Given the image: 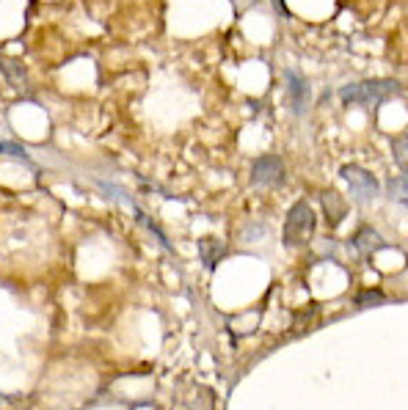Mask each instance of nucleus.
<instances>
[{
  "mask_svg": "<svg viewBox=\"0 0 408 410\" xmlns=\"http://www.w3.org/2000/svg\"><path fill=\"white\" fill-rule=\"evenodd\" d=\"M400 91H403V86L397 80H356V83H347L340 89V99L345 108H353V105L378 108Z\"/></svg>",
  "mask_w": 408,
  "mask_h": 410,
  "instance_id": "obj_1",
  "label": "nucleus"
},
{
  "mask_svg": "<svg viewBox=\"0 0 408 410\" xmlns=\"http://www.w3.org/2000/svg\"><path fill=\"white\" fill-rule=\"evenodd\" d=\"M314 237V212L309 201H295L284 218L282 229V243L287 248H304Z\"/></svg>",
  "mask_w": 408,
  "mask_h": 410,
  "instance_id": "obj_2",
  "label": "nucleus"
},
{
  "mask_svg": "<svg viewBox=\"0 0 408 410\" xmlns=\"http://www.w3.org/2000/svg\"><path fill=\"white\" fill-rule=\"evenodd\" d=\"M340 177L345 179L350 196H353L359 204L376 201L378 196H381V185H378L376 174H370V171L361 168V165H342V168H340Z\"/></svg>",
  "mask_w": 408,
  "mask_h": 410,
  "instance_id": "obj_3",
  "label": "nucleus"
},
{
  "mask_svg": "<svg viewBox=\"0 0 408 410\" xmlns=\"http://www.w3.org/2000/svg\"><path fill=\"white\" fill-rule=\"evenodd\" d=\"M287 182V168L279 155H259L252 162V185L259 190L282 188Z\"/></svg>",
  "mask_w": 408,
  "mask_h": 410,
  "instance_id": "obj_4",
  "label": "nucleus"
},
{
  "mask_svg": "<svg viewBox=\"0 0 408 410\" xmlns=\"http://www.w3.org/2000/svg\"><path fill=\"white\" fill-rule=\"evenodd\" d=\"M284 91H287V102H290L295 116H304L309 110L312 86H309V80L298 69H284Z\"/></svg>",
  "mask_w": 408,
  "mask_h": 410,
  "instance_id": "obj_5",
  "label": "nucleus"
},
{
  "mask_svg": "<svg viewBox=\"0 0 408 410\" xmlns=\"http://www.w3.org/2000/svg\"><path fill=\"white\" fill-rule=\"evenodd\" d=\"M320 204H323V215H326V221H328V226H340V223L345 221L347 215V204L345 198L337 193V190L326 188L320 190Z\"/></svg>",
  "mask_w": 408,
  "mask_h": 410,
  "instance_id": "obj_6",
  "label": "nucleus"
},
{
  "mask_svg": "<svg viewBox=\"0 0 408 410\" xmlns=\"http://www.w3.org/2000/svg\"><path fill=\"white\" fill-rule=\"evenodd\" d=\"M350 248L359 253V256H373L376 251H381V248H386V240L378 234L373 226H361L356 234H353V240H350Z\"/></svg>",
  "mask_w": 408,
  "mask_h": 410,
  "instance_id": "obj_7",
  "label": "nucleus"
},
{
  "mask_svg": "<svg viewBox=\"0 0 408 410\" xmlns=\"http://www.w3.org/2000/svg\"><path fill=\"white\" fill-rule=\"evenodd\" d=\"M202 262H204V267H216L221 262V256H223V243L221 240H202Z\"/></svg>",
  "mask_w": 408,
  "mask_h": 410,
  "instance_id": "obj_8",
  "label": "nucleus"
},
{
  "mask_svg": "<svg viewBox=\"0 0 408 410\" xmlns=\"http://www.w3.org/2000/svg\"><path fill=\"white\" fill-rule=\"evenodd\" d=\"M392 158L397 162V168L408 174V135H397L392 138Z\"/></svg>",
  "mask_w": 408,
  "mask_h": 410,
  "instance_id": "obj_9",
  "label": "nucleus"
},
{
  "mask_svg": "<svg viewBox=\"0 0 408 410\" xmlns=\"http://www.w3.org/2000/svg\"><path fill=\"white\" fill-rule=\"evenodd\" d=\"M386 193H389V198H395V201H406L408 198V174H400V177L389 179Z\"/></svg>",
  "mask_w": 408,
  "mask_h": 410,
  "instance_id": "obj_10",
  "label": "nucleus"
},
{
  "mask_svg": "<svg viewBox=\"0 0 408 410\" xmlns=\"http://www.w3.org/2000/svg\"><path fill=\"white\" fill-rule=\"evenodd\" d=\"M0 69L6 72V77H8V83H25V69H23V63H11L8 58H0Z\"/></svg>",
  "mask_w": 408,
  "mask_h": 410,
  "instance_id": "obj_11",
  "label": "nucleus"
},
{
  "mask_svg": "<svg viewBox=\"0 0 408 410\" xmlns=\"http://www.w3.org/2000/svg\"><path fill=\"white\" fill-rule=\"evenodd\" d=\"M383 300H386V295L378 292V289H370V292L356 295V306H359V309H364V306H381Z\"/></svg>",
  "mask_w": 408,
  "mask_h": 410,
  "instance_id": "obj_12",
  "label": "nucleus"
},
{
  "mask_svg": "<svg viewBox=\"0 0 408 410\" xmlns=\"http://www.w3.org/2000/svg\"><path fill=\"white\" fill-rule=\"evenodd\" d=\"M0 155H11V158L28 160V152H25L20 143H14V141H3V143H0Z\"/></svg>",
  "mask_w": 408,
  "mask_h": 410,
  "instance_id": "obj_13",
  "label": "nucleus"
},
{
  "mask_svg": "<svg viewBox=\"0 0 408 410\" xmlns=\"http://www.w3.org/2000/svg\"><path fill=\"white\" fill-rule=\"evenodd\" d=\"M235 3V14L240 17V14H246L249 8H254V6H259V0H232Z\"/></svg>",
  "mask_w": 408,
  "mask_h": 410,
  "instance_id": "obj_14",
  "label": "nucleus"
},
{
  "mask_svg": "<svg viewBox=\"0 0 408 410\" xmlns=\"http://www.w3.org/2000/svg\"><path fill=\"white\" fill-rule=\"evenodd\" d=\"M273 3V8L279 11V17H284V20H290V8L284 6V0H271Z\"/></svg>",
  "mask_w": 408,
  "mask_h": 410,
  "instance_id": "obj_15",
  "label": "nucleus"
},
{
  "mask_svg": "<svg viewBox=\"0 0 408 410\" xmlns=\"http://www.w3.org/2000/svg\"><path fill=\"white\" fill-rule=\"evenodd\" d=\"M403 204H406V210H408V198H406V201H403Z\"/></svg>",
  "mask_w": 408,
  "mask_h": 410,
  "instance_id": "obj_16",
  "label": "nucleus"
}]
</instances>
